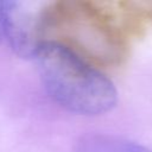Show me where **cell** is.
<instances>
[{
    "instance_id": "1",
    "label": "cell",
    "mask_w": 152,
    "mask_h": 152,
    "mask_svg": "<svg viewBox=\"0 0 152 152\" xmlns=\"http://www.w3.org/2000/svg\"><path fill=\"white\" fill-rule=\"evenodd\" d=\"M32 59L44 89L64 109L95 116L115 107L118 91L113 82L68 46L43 42Z\"/></svg>"
},
{
    "instance_id": "2",
    "label": "cell",
    "mask_w": 152,
    "mask_h": 152,
    "mask_svg": "<svg viewBox=\"0 0 152 152\" xmlns=\"http://www.w3.org/2000/svg\"><path fill=\"white\" fill-rule=\"evenodd\" d=\"M75 152H152V150L118 135L91 133L77 140Z\"/></svg>"
},
{
    "instance_id": "3",
    "label": "cell",
    "mask_w": 152,
    "mask_h": 152,
    "mask_svg": "<svg viewBox=\"0 0 152 152\" xmlns=\"http://www.w3.org/2000/svg\"><path fill=\"white\" fill-rule=\"evenodd\" d=\"M19 4L14 0H0V44L7 43Z\"/></svg>"
}]
</instances>
